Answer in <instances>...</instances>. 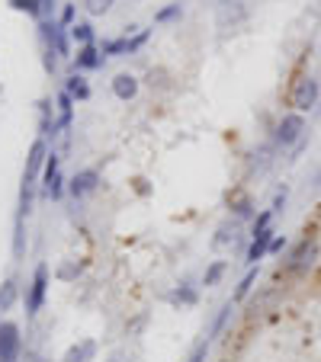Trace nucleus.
<instances>
[{
    "mask_svg": "<svg viewBox=\"0 0 321 362\" xmlns=\"http://www.w3.org/2000/svg\"><path fill=\"white\" fill-rule=\"evenodd\" d=\"M321 99V81L318 77H299L292 83V93H289V106L292 113H312Z\"/></svg>",
    "mask_w": 321,
    "mask_h": 362,
    "instance_id": "1",
    "label": "nucleus"
},
{
    "mask_svg": "<svg viewBox=\"0 0 321 362\" xmlns=\"http://www.w3.org/2000/svg\"><path fill=\"white\" fill-rule=\"evenodd\" d=\"M273 141L280 148H296V144L306 141V119H302V113H286L283 119L276 122Z\"/></svg>",
    "mask_w": 321,
    "mask_h": 362,
    "instance_id": "2",
    "label": "nucleus"
},
{
    "mask_svg": "<svg viewBox=\"0 0 321 362\" xmlns=\"http://www.w3.org/2000/svg\"><path fill=\"white\" fill-rule=\"evenodd\" d=\"M46 295H48V266L39 263L36 272H32V282H29V292H26V314L36 317L46 305Z\"/></svg>",
    "mask_w": 321,
    "mask_h": 362,
    "instance_id": "3",
    "label": "nucleus"
},
{
    "mask_svg": "<svg viewBox=\"0 0 321 362\" xmlns=\"http://www.w3.org/2000/svg\"><path fill=\"white\" fill-rule=\"evenodd\" d=\"M20 349H23L20 327L13 321H4L0 324V362H20Z\"/></svg>",
    "mask_w": 321,
    "mask_h": 362,
    "instance_id": "4",
    "label": "nucleus"
},
{
    "mask_svg": "<svg viewBox=\"0 0 321 362\" xmlns=\"http://www.w3.org/2000/svg\"><path fill=\"white\" fill-rule=\"evenodd\" d=\"M247 20V7L245 0H219V10H215V23L222 29H235Z\"/></svg>",
    "mask_w": 321,
    "mask_h": 362,
    "instance_id": "5",
    "label": "nucleus"
},
{
    "mask_svg": "<svg viewBox=\"0 0 321 362\" xmlns=\"http://www.w3.org/2000/svg\"><path fill=\"white\" fill-rule=\"evenodd\" d=\"M46 158H48V148H46V138H36L29 148V158H26V170H23V186L32 189L36 176H42V167H46Z\"/></svg>",
    "mask_w": 321,
    "mask_h": 362,
    "instance_id": "6",
    "label": "nucleus"
},
{
    "mask_svg": "<svg viewBox=\"0 0 321 362\" xmlns=\"http://www.w3.org/2000/svg\"><path fill=\"white\" fill-rule=\"evenodd\" d=\"M97 186H100V174H97V170H81V174L71 176L68 193H71L74 199H84V196H90Z\"/></svg>",
    "mask_w": 321,
    "mask_h": 362,
    "instance_id": "7",
    "label": "nucleus"
},
{
    "mask_svg": "<svg viewBox=\"0 0 321 362\" xmlns=\"http://www.w3.org/2000/svg\"><path fill=\"white\" fill-rule=\"evenodd\" d=\"M315 257H318V244L308 241V237H306V241H302L296 250H292V257H289V270H292V272H306L308 266L315 263Z\"/></svg>",
    "mask_w": 321,
    "mask_h": 362,
    "instance_id": "8",
    "label": "nucleus"
},
{
    "mask_svg": "<svg viewBox=\"0 0 321 362\" xmlns=\"http://www.w3.org/2000/svg\"><path fill=\"white\" fill-rule=\"evenodd\" d=\"M276 237V231L273 228H267V231H260V234H254V241H251V247H247V266H257L260 260H264V253H270V241Z\"/></svg>",
    "mask_w": 321,
    "mask_h": 362,
    "instance_id": "9",
    "label": "nucleus"
},
{
    "mask_svg": "<svg viewBox=\"0 0 321 362\" xmlns=\"http://www.w3.org/2000/svg\"><path fill=\"white\" fill-rule=\"evenodd\" d=\"M103 64V52L97 46H81L74 55V68L77 71H97Z\"/></svg>",
    "mask_w": 321,
    "mask_h": 362,
    "instance_id": "10",
    "label": "nucleus"
},
{
    "mask_svg": "<svg viewBox=\"0 0 321 362\" xmlns=\"http://www.w3.org/2000/svg\"><path fill=\"white\" fill-rule=\"evenodd\" d=\"M55 106H58V122H55V129L58 132L71 129V122H74V97H71L68 90H62L58 99H55Z\"/></svg>",
    "mask_w": 321,
    "mask_h": 362,
    "instance_id": "11",
    "label": "nucleus"
},
{
    "mask_svg": "<svg viewBox=\"0 0 321 362\" xmlns=\"http://www.w3.org/2000/svg\"><path fill=\"white\" fill-rule=\"evenodd\" d=\"M113 93L119 99H135V93H138V77L135 74H116L113 77Z\"/></svg>",
    "mask_w": 321,
    "mask_h": 362,
    "instance_id": "12",
    "label": "nucleus"
},
{
    "mask_svg": "<svg viewBox=\"0 0 321 362\" xmlns=\"http://www.w3.org/2000/svg\"><path fill=\"white\" fill-rule=\"evenodd\" d=\"M93 356H97V340H81L64 353L62 362H93Z\"/></svg>",
    "mask_w": 321,
    "mask_h": 362,
    "instance_id": "13",
    "label": "nucleus"
},
{
    "mask_svg": "<svg viewBox=\"0 0 321 362\" xmlns=\"http://www.w3.org/2000/svg\"><path fill=\"white\" fill-rule=\"evenodd\" d=\"M64 90H68L74 99H87V97H90V87H87V81L81 74H71L68 81H64Z\"/></svg>",
    "mask_w": 321,
    "mask_h": 362,
    "instance_id": "14",
    "label": "nucleus"
},
{
    "mask_svg": "<svg viewBox=\"0 0 321 362\" xmlns=\"http://www.w3.org/2000/svg\"><path fill=\"white\" fill-rule=\"evenodd\" d=\"M58 167H62V158L55 151H48V158H46V167H42V189H48L52 186V180L58 176Z\"/></svg>",
    "mask_w": 321,
    "mask_h": 362,
    "instance_id": "15",
    "label": "nucleus"
},
{
    "mask_svg": "<svg viewBox=\"0 0 321 362\" xmlns=\"http://www.w3.org/2000/svg\"><path fill=\"white\" fill-rule=\"evenodd\" d=\"M254 282H257V266H251V270L241 276V282H238V288H235V302H245L247 295H251Z\"/></svg>",
    "mask_w": 321,
    "mask_h": 362,
    "instance_id": "16",
    "label": "nucleus"
},
{
    "mask_svg": "<svg viewBox=\"0 0 321 362\" xmlns=\"http://www.w3.org/2000/svg\"><path fill=\"white\" fill-rule=\"evenodd\" d=\"M13 10H20V13H29L32 20H39L42 23V0H7Z\"/></svg>",
    "mask_w": 321,
    "mask_h": 362,
    "instance_id": "17",
    "label": "nucleus"
},
{
    "mask_svg": "<svg viewBox=\"0 0 321 362\" xmlns=\"http://www.w3.org/2000/svg\"><path fill=\"white\" fill-rule=\"evenodd\" d=\"M46 48H55V52L62 55V58H68V55H71V46H68V32H64V26H62V23L55 26L52 46H46Z\"/></svg>",
    "mask_w": 321,
    "mask_h": 362,
    "instance_id": "18",
    "label": "nucleus"
},
{
    "mask_svg": "<svg viewBox=\"0 0 321 362\" xmlns=\"http://www.w3.org/2000/svg\"><path fill=\"white\" fill-rule=\"evenodd\" d=\"M71 39L77 42V48H81V46H93V26L90 23H74V26H71Z\"/></svg>",
    "mask_w": 321,
    "mask_h": 362,
    "instance_id": "19",
    "label": "nucleus"
},
{
    "mask_svg": "<svg viewBox=\"0 0 321 362\" xmlns=\"http://www.w3.org/2000/svg\"><path fill=\"white\" fill-rule=\"evenodd\" d=\"M100 52H103V58H107V55H129V36L125 39H107V42H103V46H100Z\"/></svg>",
    "mask_w": 321,
    "mask_h": 362,
    "instance_id": "20",
    "label": "nucleus"
},
{
    "mask_svg": "<svg viewBox=\"0 0 321 362\" xmlns=\"http://www.w3.org/2000/svg\"><path fill=\"white\" fill-rule=\"evenodd\" d=\"M225 270H228V263L225 260H215V263L206 266V276H203V286H219V279L225 276Z\"/></svg>",
    "mask_w": 321,
    "mask_h": 362,
    "instance_id": "21",
    "label": "nucleus"
},
{
    "mask_svg": "<svg viewBox=\"0 0 321 362\" xmlns=\"http://www.w3.org/2000/svg\"><path fill=\"white\" fill-rule=\"evenodd\" d=\"M228 317H231V302H225L222 311H219V317H215L212 327H209V337H206V340H215V337H219V333L225 330V324H228Z\"/></svg>",
    "mask_w": 321,
    "mask_h": 362,
    "instance_id": "22",
    "label": "nucleus"
},
{
    "mask_svg": "<svg viewBox=\"0 0 321 362\" xmlns=\"http://www.w3.org/2000/svg\"><path fill=\"white\" fill-rule=\"evenodd\" d=\"M13 302H16V282L7 279L4 286H0V314L13 308Z\"/></svg>",
    "mask_w": 321,
    "mask_h": 362,
    "instance_id": "23",
    "label": "nucleus"
},
{
    "mask_svg": "<svg viewBox=\"0 0 321 362\" xmlns=\"http://www.w3.org/2000/svg\"><path fill=\"white\" fill-rule=\"evenodd\" d=\"M177 16H184V7H180V4H170V7H160L158 13H154V23H170Z\"/></svg>",
    "mask_w": 321,
    "mask_h": 362,
    "instance_id": "24",
    "label": "nucleus"
},
{
    "mask_svg": "<svg viewBox=\"0 0 321 362\" xmlns=\"http://www.w3.org/2000/svg\"><path fill=\"white\" fill-rule=\"evenodd\" d=\"M113 10V0H87V13L90 16H103Z\"/></svg>",
    "mask_w": 321,
    "mask_h": 362,
    "instance_id": "25",
    "label": "nucleus"
},
{
    "mask_svg": "<svg viewBox=\"0 0 321 362\" xmlns=\"http://www.w3.org/2000/svg\"><path fill=\"white\" fill-rule=\"evenodd\" d=\"M231 209H235V215H238V218H251V215H254V205H251V199H245V196H241V199H235V202H231Z\"/></svg>",
    "mask_w": 321,
    "mask_h": 362,
    "instance_id": "26",
    "label": "nucleus"
},
{
    "mask_svg": "<svg viewBox=\"0 0 321 362\" xmlns=\"http://www.w3.org/2000/svg\"><path fill=\"white\" fill-rule=\"evenodd\" d=\"M174 302H180V305H196V288L180 286V288L174 292Z\"/></svg>",
    "mask_w": 321,
    "mask_h": 362,
    "instance_id": "27",
    "label": "nucleus"
},
{
    "mask_svg": "<svg viewBox=\"0 0 321 362\" xmlns=\"http://www.w3.org/2000/svg\"><path fill=\"white\" fill-rule=\"evenodd\" d=\"M148 36H151V32H148V29H138V32H135V36H132V39H129V55L142 52V46H145V42H148Z\"/></svg>",
    "mask_w": 321,
    "mask_h": 362,
    "instance_id": "28",
    "label": "nucleus"
},
{
    "mask_svg": "<svg viewBox=\"0 0 321 362\" xmlns=\"http://www.w3.org/2000/svg\"><path fill=\"white\" fill-rule=\"evenodd\" d=\"M270 218H273V209H264V211H260L257 218H254V234L267 231V228H270Z\"/></svg>",
    "mask_w": 321,
    "mask_h": 362,
    "instance_id": "29",
    "label": "nucleus"
},
{
    "mask_svg": "<svg viewBox=\"0 0 321 362\" xmlns=\"http://www.w3.org/2000/svg\"><path fill=\"white\" fill-rule=\"evenodd\" d=\"M74 16H77V7H74V4H64V7H62V20H58V23H62L64 29H71V26H74Z\"/></svg>",
    "mask_w": 321,
    "mask_h": 362,
    "instance_id": "30",
    "label": "nucleus"
},
{
    "mask_svg": "<svg viewBox=\"0 0 321 362\" xmlns=\"http://www.w3.org/2000/svg\"><path fill=\"white\" fill-rule=\"evenodd\" d=\"M206 356H209V340H203V343H199V347L190 353V359H186V362H206Z\"/></svg>",
    "mask_w": 321,
    "mask_h": 362,
    "instance_id": "31",
    "label": "nucleus"
},
{
    "mask_svg": "<svg viewBox=\"0 0 321 362\" xmlns=\"http://www.w3.org/2000/svg\"><path fill=\"white\" fill-rule=\"evenodd\" d=\"M283 247H286V237H280V234H276L273 241H270V253H280Z\"/></svg>",
    "mask_w": 321,
    "mask_h": 362,
    "instance_id": "32",
    "label": "nucleus"
},
{
    "mask_svg": "<svg viewBox=\"0 0 321 362\" xmlns=\"http://www.w3.org/2000/svg\"><path fill=\"white\" fill-rule=\"evenodd\" d=\"M283 205H286V189H283V193H276V199H273V215H276V211H283Z\"/></svg>",
    "mask_w": 321,
    "mask_h": 362,
    "instance_id": "33",
    "label": "nucleus"
},
{
    "mask_svg": "<svg viewBox=\"0 0 321 362\" xmlns=\"http://www.w3.org/2000/svg\"><path fill=\"white\" fill-rule=\"evenodd\" d=\"M55 13V0H42V16H52Z\"/></svg>",
    "mask_w": 321,
    "mask_h": 362,
    "instance_id": "34",
    "label": "nucleus"
},
{
    "mask_svg": "<svg viewBox=\"0 0 321 362\" xmlns=\"http://www.w3.org/2000/svg\"><path fill=\"white\" fill-rule=\"evenodd\" d=\"M107 362H132V359H129V356H125V353H113Z\"/></svg>",
    "mask_w": 321,
    "mask_h": 362,
    "instance_id": "35",
    "label": "nucleus"
},
{
    "mask_svg": "<svg viewBox=\"0 0 321 362\" xmlns=\"http://www.w3.org/2000/svg\"><path fill=\"white\" fill-rule=\"evenodd\" d=\"M29 362H39V359H29Z\"/></svg>",
    "mask_w": 321,
    "mask_h": 362,
    "instance_id": "36",
    "label": "nucleus"
}]
</instances>
